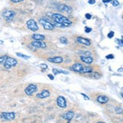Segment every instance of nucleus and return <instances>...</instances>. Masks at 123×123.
I'll return each instance as SVG.
<instances>
[{"label":"nucleus","mask_w":123,"mask_h":123,"mask_svg":"<svg viewBox=\"0 0 123 123\" xmlns=\"http://www.w3.org/2000/svg\"><path fill=\"white\" fill-rule=\"evenodd\" d=\"M53 72L54 75H58V74H60V73H62V74H65V75L67 74V71H63V70H58V69H57V68H53Z\"/></svg>","instance_id":"20"},{"label":"nucleus","mask_w":123,"mask_h":123,"mask_svg":"<svg viewBox=\"0 0 123 123\" xmlns=\"http://www.w3.org/2000/svg\"><path fill=\"white\" fill-rule=\"evenodd\" d=\"M80 60L83 62L86 63V64H91L94 62V59L91 57H86V56H80Z\"/></svg>","instance_id":"17"},{"label":"nucleus","mask_w":123,"mask_h":123,"mask_svg":"<svg viewBox=\"0 0 123 123\" xmlns=\"http://www.w3.org/2000/svg\"><path fill=\"white\" fill-rule=\"evenodd\" d=\"M49 95H50V93H49V90H43L41 91L40 93L37 94L36 97L38 98H48V97H49Z\"/></svg>","instance_id":"14"},{"label":"nucleus","mask_w":123,"mask_h":123,"mask_svg":"<svg viewBox=\"0 0 123 123\" xmlns=\"http://www.w3.org/2000/svg\"><path fill=\"white\" fill-rule=\"evenodd\" d=\"M98 123H105V122H98Z\"/></svg>","instance_id":"38"},{"label":"nucleus","mask_w":123,"mask_h":123,"mask_svg":"<svg viewBox=\"0 0 123 123\" xmlns=\"http://www.w3.org/2000/svg\"><path fill=\"white\" fill-rule=\"evenodd\" d=\"M91 15L90 14V13H86V14H85V18L86 19H88V20H90V19H91Z\"/></svg>","instance_id":"33"},{"label":"nucleus","mask_w":123,"mask_h":123,"mask_svg":"<svg viewBox=\"0 0 123 123\" xmlns=\"http://www.w3.org/2000/svg\"><path fill=\"white\" fill-rule=\"evenodd\" d=\"M97 101L99 104H107L109 101V98L108 97L105 96V95H99V96L97 97Z\"/></svg>","instance_id":"16"},{"label":"nucleus","mask_w":123,"mask_h":123,"mask_svg":"<svg viewBox=\"0 0 123 123\" xmlns=\"http://www.w3.org/2000/svg\"><path fill=\"white\" fill-rule=\"evenodd\" d=\"M39 22L43 25V29L47 30V31H53V30H54V26L53 25V24L46 19H44V18L39 19Z\"/></svg>","instance_id":"5"},{"label":"nucleus","mask_w":123,"mask_h":123,"mask_svg":"<svg viewBox=\"0 0 123 123\" xmlns=\"http://www.w3.org/2000/svg\"><path fill=\"white\" fill-rule=\"evenodd\" d=\"M58 9L61 10L62 12H64L68 13V14H71V13L73 12L72 7H69V6H67V5H65V4H60L58 6Z\"/></svg>","instance_id":"11"},{"label":"nucleus","mask_w":123,"mask_h":123,"mask_svg":"<svg viewBox=\"0 0 123 123\" xmlns=\"http://www.w3.org/2000/svg\"><path fill=\"white\" fill-rule=\"evenodd\" d=\"M75 116V113L73 111H67V112H66L65 113L62 114V117L63 119H65V120L68 121V122H70L71 120H72V118L74 117Z\"/></svg>","instance_id":"10"},{"label":"nucleus","mask_w":123,"mask_h":123,"mask_svg":"<svg viewBox=\"0 0 123 123\" xmlns=\"http://www.w3.org/2000/svg\"><path fill=\"white\" fill-rule=\"evenodd\" d=\"M112 4L113 5L114 7H117V6H119L120 3H118L117 0H112Z\"/></svg>","instance_id":"26"},{"label":"nucleus","mask_w":123,"mask_h":123,"mask_svg":"<svg viewBox=\"0 0 123 123\" xmlns=\"http://www.w3.org/2000/svg\"><path fill=\"white\" fill-rule=\"evenodd\" d=\"M16 54H17L18 57H22V58H24V59H29V58H30V57H29V56H27V55L23 54V53H16Z\"/></svg>","instance_id":"23"},{"label":"nucleus","mask_w":123,"mask_h":123,"mask_svg":"<svg viewBox=\"0 0 123 123\" xmlns=\"http://www.w3.org/2000/svg\"><path fill=\"white\" fill-rule=\"evenodd\" d=\"M40 68H43V69H44V70H47V69H49V67L47 66L45 63H42V64H40Z\"/></svg>","instance_id":"27"},{"label":"nucleus","mask_w":123,"mask_h":123,"mask_svg":"<svg viewBox=\"0 0 123 123\" xmlns=\"http://www.w3.org/2000/svg\"><path fill=\"white\" fill-rule=\"evenodd\" d=\"M76 42L78 43H80V44L86 45V46H90L91 44L90 39H85L83 37H76Z\"/></svg>","instance_id":"13"},{"label":"nucleus","mask_w":123,"mask_h":123,"mask_svg":"<svg viewBox=\"0 0 123 123\" xmlns=\"http://www.w3.org/2000/svg\"><path fill=\"white\" fill-rule=\"evenodd\" d=\"M12 3H21V2H23L24 0H11Z\"/></svg>","instance_id":"32"},{"label":"nucleus","mask_w":123,"mask_h":123,"mask_svg":"<svg viewBox=\"0 0 123 123\" xmlns=\"http://www.w3.org/2000/svg\"><path fill=\"white\" fill-rule=\"evenodd\" d=\"M51 17L55 22L60 24V25H63L64 27H67V26H70V25L72 24L71 21H70L67 17H66L65 16H62L59 13H52L51 14Z\"/></svg>","instance_id":"1"},{"label":"nucleus","mask_w":123,"mask_h":123,"mask_svg":"<svg viewBox=\"0 0 123 123\" xmlns=\"http://www.w3.org/2000/svg\"><path fill=\"white\" fill-rule=\"evenodd\" d=\"M81 95H82V96L83 97H84V98H85V100H90V98H89V97L88 96H87V95L86 94H84V93H81V94H80Z\"/></svg>","instance_id":"31"},{"label":"nucleus","mask_w":123,"mask_h":123,"mask_svg":"<svg viewBox=\"0 0 123 123\" xmlns=\"http://www.w3.org/2000/svg\"><path fill=\"white\" fill-rule=\"evenodd\" d=\"M88 3H89V4L93 5L95 3V0H88Z\"/></svg>","instance_id":"34"},{"label":"nucleus","mask_w":123,"mask_h":123,"mask_svg":"<svg viewBox=\"0 0 123 123\" xmlns=\"http://www.w3.org/2000/svg\"><path fill=\"white\" fill-rule=\"evenodd\" d=\"M85 31L86 33H90V32H91V31H92V29H91L90 27H85Z\"/></svg>","instance_id":"30"},{"label":"nucleus","mask_w":123,"mask_h":123,"mask_svg":"<svg viewBox=\"0 0 123 123\" xmlns=\"http://www.w3.org/2000/svg\"><path fill=\"white\" fill-rule=\"evenodd\" d=\"M83 67H84V66H83L81 63L77 62V63H75L74 65H72V66L70 67V69H71V71H74L75 72L80 73V71L83 69Z\"/></svg>","instance_id":"12"},{"label":"nucleus","mask_w":123,"mask_h":123,"mask_svg":"<svg viewBox=\"0 0 123 123\" xmlns=\"http://www.w3.org/2000/svg\"><path fill=\"white\" fill-rule=\"evenodd\" d=\"M113 35H114V32L113 31H110L108 34V37L109 39H112V37H113Z\"/></svg>","instance_id":"28"},{"label":"nucleus","mask_w":123,"mask_h":123,"mask_svg":"<svg viewBox=\"0 0 123 123\" xmlns=\"http://www.w3.org/2000/svg\"><path fill=\"white\" fill-rule=\"evenodd\" d=\"M48 62H52V63H62L63 62V58L59 56L49 57V58H48Z\"/></svg>","instance_id":"15"},{"label":"nucleus","mask_w":123,"mask_h":123,"mask_svg":"<svg viewBox=\"0 0 123 123\" xmlns=\"http://www.w3.org/2000/svg\"><path fill=\"white\" fill-rule=\"evenodd\" d=\"M109 2H112V0H103V3H108Z\"/></svg>","instance_id":"37"},{"label":"nucleus","mask_w":123,"mask_h":123,"mask_svg":"<svg viewBox=\"0 0 123 123\" xmlns=\"http://www.w3.org/2000/svg\"><path fill=\"white\" fill-rule=\"evenodd\" d=\"M90 77L91 78H94V79H99L101 77V75L98 72H91Z\"/></svg>","instance_id":"21"},{"label":"nucleus","mask_w":123,"mask_h":123,"mask_svg":"<svg viewBox=\"0 0 123 123\" xmlns=\"http://www.w3.org/2000/svg\"><path fill=\"white\" fill-rule=\"evenodd\" d=\"M17 61L16 60L15 58L11 57H7L5 62L3 63V67H4L5 69L9 70V69H11V67L17 66Z\"/></svg>","instance_id":"2"},{"label":"nucleus","mask_w":123,"mask_h":123,"mask_svg":"<svg viewBox=\"0 0 123 123\" xmlns=\"http://www.w3.org/2000/svg\"><path fill=\"white\" fill-rule=\"evenodd\" d=\"M93 71H94L93 67H83V69L80 71V74H85V73H91V72H93Z\"/></svg>","instance_id":"19"},{"label":"nucleus","mask_w":123,"mask_h":123,"mask_svg":"<svg viewBox=\"0 0 123 123\" xmlns=\"http://www.w3.org/2000/svg\"><path fill=\"white\" fill-rule=\"evenodd\" d=\"M107 59H113L114 58V55L113 54H108L106 56Z\"/></svg>","instance_id":"29"},{"label":"nucleus","mask_w":123,"mask_h":123,"mask_svg":"<svg viewBox=\"0 0 123 123\" xmlns=\"http://www.w3.org/2000/svg\"><path fill=\"white\" fill-rule=\"evenodd\" d=\"M116 109H117V112L118 114H119V113H122V109L120 108V110H119V108H118V107H117V108H116Z\"/></svg>","instance_id":"36"},{"label":"nucleus","mask_w":123,"mask_h":123,"mask_svg":"<svg viewBox=\"0 0 123 123\" xmlns=\"http://www.w3.org/2000/svg\"><path fill=\"white\" fill-rule=\"evenodd\" d=\"M37 90H38V86H37L36 85L30 84L25 89V94H26V95L31 96V95H32L33 94L36 93Z\"/></svg>","instance_id":"6"},{"label":"nucleus","mask_w":123,"mask_h":123,"mask_svg":"<svg viewBox=\"0 0 123 123\" xmlns=\"http://www.w3.org/2000/svg\"><path fill=\"white\" fill-rule=\"evenodd\" d=\"M26 25L32 31H37L39 30V26L37 25V22L34 19H30L26 21Z\"/></svg>","instance_id":"7"},{"label":"nucleus","mask_w":123,"mask_h":123,"mask_svg":"<svg viewBox=\"0 0 123 123\" xmlns=\"http://www.w3.org/2000/svg\"><path fill=\"white\" fill-rule=\"evenodd\" d=\"M56 102H57V104L59 108H66L67 106V100L66 98H64L63 96H58L56 99Z\"/></svg>","instance_id":"8"},{"label":"nucleus","mask_w":123,"mask_h":123,"mask_svg":"<svg viewBox=\"0 0 123 123\" xmlns=\"http://www.w3.org/2000/svg\"><path fill=\"white\" fill-rule=\"evenodd\" d=\"M7 56H6V55H3V56L0 57V65L3 64V63L5 62V61H6V59H7Z\"/></svg>","instance_id":"24"},{"label":"nucleus","mask_w":123,"mask_h":123,"mask_svg":"<svg viewBox=\"0 0 123 123\" xmlns=\"http://www.w3.org/2000/svg\"><path fill=\"white\" fill-rule=\"evenodd\" d=\"M2 15H3V17L6 21L10 22V21H12L13 18L15 17L16 13H15V12L11 11V10H4V11H3V12H2Z\"/></svg>","instance_id":"3"},{"label":"nucleus","mask_w":123,"mask_h":123,"mask_svg":"<svg viewBox=\"0 0 123 123\" xmlns=\"http://www.w3.org/2000/svg\"><path fill=\"white\" fill-rule=\"evenodd\" d=\"M16 114L13 112H1L0 113V118L3 121H12L13 119H15Z\"/></svg>","instance_id":"4"},{"label":"nucleus","mask_w":123,"mask_h":123,"mask_svg":"<svg viewBox=\"0 0 123 123\" xmlns=\"http://www.w3.org/2000/svg\"><path fill=\"white\" fill-rule=\"evenodd\" d=\"M48 77H49V78L51 80H54V76H53L52 74H49V75H48Z\"/></svg>","instance_id":"35"},{"label":"nucleus","mask_w":123,"mask_h":123,"mask_svg":"<svg viewBox=\"0 0 123 123\" xmlns=\"http://www.w3.org/2000/svg\"><path fill=\"white\" fill-rule=\"evenodd\" d=\"M31 46L36 49H45L47 47V44L43 41H39V40H34L31 42Z\"/></svg>","instance_id":"9"},{"label":"nucleus","mask_w":123,"mask_h":123,"mask_svg":"<svg viewBox=\"0 0 123 123\" xmlns=\"http://www.w3.org/2000/svg\"><path fill=\"white\" fill-rule=\"evenodd\" d=\"M59 40H60V43H62V44H67L68 43V39L66 37H61Z\"/></svg>","instance_id":"22"},{"label":"nucleus","mask_w":123,"mask_h":123,"mask_svg":"<svg viewBox=\"0 0 123 123\" xmlns=\"http://www.w3.org/2000/svg\"><path fill=\"white\" fill-rule=\"evenodd\" d=\"M80 54H81V56H86V57H90V55H91V53H90V52H86V51H85V52H80Z\"/></svg>","instance_id":"25"},{"label":"nucleus","mask_w":123,"mask_h":123,"mask_svg":"<svg viewBox=\"0 0 123 123\" xmlns=\"http://www.w3.org/2000/svg\"><path fill=\"white\" fill-rule=\"evenodd\" d=\"M32 39L34 40H39V41H43L45 39V36L41 34H34L32 35Z\"/></svg>","instance_id":"18"}]
</instances>
